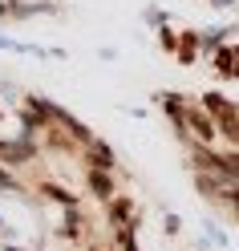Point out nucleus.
<instances>
[{
	"mask_svg": "<svg viewBox=\"0 0 239 251\" xmlns=\"http://www.w3.org/2000/svg\"><path fill=\"white\" fill-rule=\"evenodd\" d=\"M33 146L28 142H0V162H28Z\"/></svg>",
	"mask_w": 239,
	"mask_h": 251,
	"instance_id": "2",
	"label": "nucleus"
},
{
	"mask_svg": "<svg viewBox=\"0 0 239 251\" xmlns=\"http://www.w3.org/2000/svg\"><path fill=\"white\" fill-rule=\"evenodd\" d=\"M186 134H195L203 146H211L215 138H219V122L211 118V114H203V109H186Z\"/></svg>",
	"mask_w": 239,
	"mask_h": 251,
	"instance_id": "1",
	"label": "nucleus"
},
{
	"mask_svg": "<svg viewBox=\"0 0 239 251\" xmlns=\"http://www.w3.org/2000/svg\"><path fill=\"white\" fill-rule=\"evenodd\" d=\"M109 215H114V223H130V202H114Z\"/></svg>",
	"mask_w": 239,
	"mask_h": 251,
	"instance_id": "6",
	"label": "nucleus"
},
{
	"mask_svg": "<svg viewBox=\"0 0 239 251\" xmlns=\"http://www.w3.org/2000/svg\"><path fill=\"white\" fill-rule=\"evenodd\" d=\"M8 251H21V247H8Z\"/></svg>",
	"mask_w": 239,
	"mask_h": 251,
	"instance_id": "7",
	"label": "nucleus"
},
{
	"mask_svg": "<svg viewBox=\"0 0 239 251\" xmlns=\"http://www.w3.org/2000/svg\"><path fill=\"white\" fill-rule=\"evenodd\" d=\"M89 186H93V195H102V199L114 195V182H109V175H106V170H98V166H89Z\"/></svg>",
	"mask_w": 239,
	"mask_h": 251,
	"instance_id": "3",
	"label": "nucleus"
},
{
	"mask_svg": "<svg viewBox=\"0 0 239 251\" xmlns=\"http://www.w3.org/2000/svg\"><path fill=\"white\" fill-rule=\"evenodd\" d=\"M89 150H93V166H98V170H109V166H114V154H109L102 142H89Z\"/></svg>",
	"mask_w": 239,
	"mask_h": 251,
	"instance_id": "5",
	"label": "nucleus"
},
{
	"mask_svg": "<svg viewBox=\"0 0 239 251\" xmlns=\"http://www.w3.org/2000/svg\"><path fill=\"white\" fill-rule=\"evenodd\" d=\"M195 49H199V37L195 33H183V41H179V61H183V65L195 61Z\"/></svg>",
	"mask_w": 239,
	"mask_h": 251,
	"instance_id": "4",
	"label": "nucleus"
}]
</instances>
